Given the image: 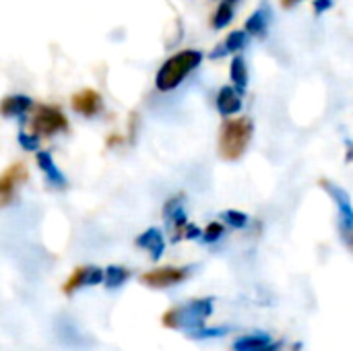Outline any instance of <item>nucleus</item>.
I'll use <instances>...</instances> for the list:
<instances>
[{
	"label": "nucleus",
	"instance_id": "1",
	"mask_svg": "<svg viewBox=\"0 0 353 351\" xmlns=\"http://www.w3.org/2000/svg\"><path fill=\"white\" fill-rule=\"evenodd\" d=\"M201 62H203V52H199V50H184V52H178L176 56L168 58L155 74L157 91H161V93L174 91L194 68H199Z\"/></svg>",
	"mask_w": 353,
	"mask_h": 351
},
{
	"label": "nucleus",
	"instance_id": "2",
	"mask_svg": "<svg viewBox=\"0 0 353 351\" xmlns=\"http://www.w3.org/2000/svg\"><path fill=\"white\" fill-rule=\"evenodd\" d=\"M215 300L213 298H201V300H190L184 306H176L170 312L163 314V327L168 329H182L188 333L203 329L205 321L213 314Z\"/></svg>",
	"mask_w": 353,
	"mask_h": 351
},
{
	"label": "nucleus",
	"instance_id": "3",
	"mask_svg": "<svg viewBox=\"0 0 353 351\" xmlns=\"http://www.w3.org/2000/svg\"><path fill=\"white\" fill-rule=\"evenodd\" d=\"M252 120L250 118H234L228 120L221 128L219 151L223 159H238L246 151L252 139Z\"/></svg>",
	"mask_w": 353,
	"mask_h": 351
},
{
	"label": "nucleus",
	"instance_id": "4",
	"mask_svg": "<svg viewBox=\"0 0 353 351\" xmlns=\"http://www.w3.org/2000/svg\"><path fill=\"white\" fill-rule=\"evenodd\" d=\"M321 186L327 190V194L331 197V201L335 203L337 207V213H339V234H341V240L343 244L353 252V205L352 197L347 190H343L341 186H337L335 182L331 180H321Z\"/></svg>",
	"mask_w": 353,
	"mask_h": 351
},
{
	"label": "nucleus",
	"instance_id": "5",
	"mask_svg": "<svg viewBox=\"0 0 353 351\" xmlns=\"http://www.w3.org/2000/svg\"><path fill=\"white\" fill-rule=\"evenodd\" d=\"M31 128L37 134H56L60 130L68 128V122L64 118V114L54 108V106H39L33 114L31 120Z\"/></svg>",
	"mask_w": 353,
	"mask_h": 351
},
{
	"label": "nucleus",
	"instance_id": "6",
	"mask_svg": "<svg viewBox=\"0 0 353 351\" xmlns=\"http://www.w3.org/2000/svg\"><path fill=\"white\" fill-rule=\"evenodd\" d=\"M190 275V267L178 269V267H161V269H153L145 275H141V283L153 290H165V288H174L178 283H182L186 277Z\"/></svg>",
	"mask_w": 353,
	"mask_h": 351
},
{
	"label": "nucleus",
	"instance_id": "7",
	"mask_svg": "<svg viewBox=\"0 0 353 351\" xmlns=\"http://www.w3.org/2000/svg\"><path fill=\"white\" fill-rule=\"evenodd\" d=\"M163 219L168 221V225L172 230H176L174 242H180L182 238V230L186 228V211H184V194H176L172 197L165 205H163Z\"/></svg>",
	"mask_w": 353,
	"mask_h": 351
},
{
	"label": "nucleus",
	"instance_id": "8",
	"mask_svg": "<svg viewBox=\"0 0 353 351\" xmlns=\"http://www.w3.org/2000/svg\"><path fill=\"white\" fill-rule=\"evenodd\" d=\"M273 23V8L269 4H261L246 21L244 29L254 37H265L269 31V25Z\"/></svg>",
	"mask_w": 353,
	"mask_h": 351
},
{
	"label": "nucleus",
	"instance_id": "9",
	"mask_svg": "<svg viewBox=\"0 0 353 351\" xmlns=\"http://www.w3.org/2000/svg\"><path fill=\"white\" fill-rule=\"evenodd\" d=\"M137 246L143 248V250H147L149 257H151L153 261H159V259L163 257V252H165V240H163L161 230H157V228L145 230V232L137 238Z\"/></svg>",
	"mask_w": 353,
	"mask_h": 351
},
{
	"label": "nucleus",
	"instance_id": "10",
	"mask_svg": "<svg viewBox=\"0 0 353 351\" xmlns=\"http://www.w3.org/2000/svg\"><path fill=\"white\" fill-rule=\"evenodd\" d=\"M242 93L236 89V87H221L219 93H217V99H215V106H217V112L225 118L230 116H236L240 110H242Z\"/></svg>",
	"mask_w": 353,
	"mask_h": 351
},
{
	"label": "nucleus",
	"instance_id": "11",
	"mask_svg": "<svg viewBox=\"0 0 353 351\" xmlns=\"http://www.w3.org/2000/svg\"><path fill=\"white\" fill-rule=\"evenodd\" d=\"M101 95L93 89H83L72 95V108L83 116H95L97 112H101Z\"/></svg>",
	"mask_w": 353,
	"mask_h": 351
},
{
	"label": "nucleus",
	"instance_id": "12",
	"mask_svg": "<svg viewBox=\"0 0 353 351\" xmlns=\"http://www.w3.org/2000/svg\"><path fill=\"white\" fill-rule=\"evenodd\" d=\"M37 166H39V170L46 174V180H48V184H52V186H56V188H66V178H64V174L58 170V166H56V161H54V157L48 153V151H37Z\"/></svg>",
	"mask_w": 353,
	"mask_h": 351
},
{
	"label": "nucleus",
	"instance_id": "13",
	"mask_svg": "<svg viewBox=\"0 0 353 351\" xmlns=\"http://www.w3.org/2000/svg\"><path fill=\"white\" fill-rule=\"evenodd\" d=\"M27 178L25 174V168L21 163L12 166L8 172L2 174V180H0V192H2V205H8L10 203V197L14 192V188Z\"/></svg>",
	"mask_w": 353,
	"mask_h": 351
},
{
	"label": "nucleus",
	"instance_id": "14",
	"mask_svg": "<svg viewBox=\"0 0 353 351\" xmlns=\"http://www.w3.org/2000/svg\"><path fill=\"white\" fill-rule=\"evenodd\" d=\"M273 343L271 335L269 333H250V335H244L240 339H236L232 343V350L234 351H265L269 345Z\"/></svg>",
	"mask_w": 353,
	"mask_h": 351
},
{
	"label": "nucleus",
	"instance_id": "15",
	"mask_svg": "<svg viewBox=\"0 0 353 351\" xmlns=\"http://www.w3.org/2000/svg\"><path fill=\"white\" fill-rule=\"evenodd\" d=\"M33 106V101H31V97H27V95H8L4 101H2V108H0V112H2V116H6V118H23L27 112H29V108Z\"/></svg>",
	"mask_w": 353,
	"mask_h": 351
},
{
	"label": "nucleus",
	"instance_id": "16",
	"mask_svg": "<svg viewBox=\"0 0 353 351\" xmlns=\"http://www.w3.org/2000/svg\"><path fill=\"white\" fill-rule=\"evenodd\" d=\"M240 2L242 0H221L219 6H217V10H215V14H213L211 27L213 29H225L232 23V19L236 14V8L240 6Z\"/></svg>",
	"mask_w": 353,
	"mask_h": 351
},
{
	"label": "nucleus",
	"instance_id": "17",
	"mask_svg": "<svg viewBox=\"0 0 353 351\" xmlns=\"http://www.w3.org/2000/svg\"><path fill=\"white\" fill-rule=\"evenodd\" d=\"M230 79H232V85L244 93L246 87H248V68H246V60L242 56H236L232 60V66H230Z\"/></svg>",
	"mask_w": 353,
	"mask_h": 351
},
{
	"label": "nucleus",
	"instance_id": "18",
	"mask_svg": "<svg viewBox=\"0 0 353 351\" xmlns=\"http://www.w3.org/2000/svg\"><path fill=\"white\" fill-rule=\"evenodd\" d=\"M130 279V271L128 269H124V267H120V265H110L108 269H105V288L108 290H118V288H122L126 281Z\"/></svg>",
	"mask_w": 353,
	"mask_h": 351
},
{
	"label": "nucleus",
	"instance_id": "19",
	"mask_svg": "<svg viewBox=\"0 0 353 351\" xmlns=\"http://www.w3.org/2000/svg\"><path fill=\"white\" fill-rule=\"evenodd\" d=\"M234 331L232 325H221V327H203V329H196L192 333H188L190 339L194 341H205V339H219V337H225Z\"/></svg>",
	"mask_w": 353,
	"mask_h": 351
},
{
	"label": "nucleus",
	"instance_id": "20",
	"mask_svg": "<svg viewBox=\"0 0 353 351\" xmlns=\"http://www.w3.org/2000/svg\"><path fill=\"white\" fill-rule=\"evenodd\" d=\"M248 35H250L248 31H232V33L225 37V41H223L228 54H230V52H240V50H244L246 43H248Z\"/></svg>",
	"mask_w": 353,
	"mask_h": 351
},
{
	"label": "nucleus",
	"instance_id": "21",
	"mask_svg": "<svg viewBox=\"0 0 353 351\" xmlns=\"http://www.w3.org/2000/svg\"><path fill=\"white\" fill-rule=\"evenodd\" d=\"M221 217H223V221H225L230 228H234V230H244V228L250 223V217H248L246 213H242V211H236V209L223 211Z\"/></svg>",
	"mask_w": 353,
	"mask_h": 351
},
{
	"label": "nucleus",
	"instance_id": "22",
	"mask_svg": "<svg viewBox=\"0 0 353 351\" xmlns=\"http://www.w3.org/2000/svg\"><path fill=\"white\" fill-rule=\"evenodd\" d=\"M81 288H85V267H79V269L70 275V279L62 285V292H64L66 296H70V294H74V292L81 290Z\"/></svg>",
	"mask_w": 353,
	"mask_h": 351
},
{
	"label": "nucleus",
	"instance_id": "23",
	"mask_svg": "<svg viewBox=\"0 0 353 351\" xmlns=\"http://www.w3.org/2000/svg\"><path fill=\"white\" fill-rule=\"evenodd\" d=\"M223 234H225V228H223L221 223L215 221V223H209V225H207V230L203 232V238H201V240H203L205 244H215V242H219V240L223 238Z\"/></svg>",
	"mask_w": 353,
	"mask_h": 351
},
{
	"label": "nucleus",
	"instance_id": "24",
	"mask_svg": "<svg viewBox=\"0 0 353 351\" xmlns=\"http://www.w3.org/2000/svg\"><path fill=\"white\" fill-rule=\"evenodd\" d=\"M17 141H19V145H21L25 151H37V149H39V134H37V132H33V134L19 132Z\"/></svg>",
	"mask_w": 353,
	"mask_h": 351
},
{
	"label": "nucleus",
	"instance_id": "25",
	"mask_svg": "<svg viewBox=\"0 0 353 351\" xmlns=\"http://www.w3.org/2000/svg\"><path fill=\"white\" fill-rule=\"evenodd\" d=\"M182 238L184 240H199V238H203V230L192 225V223H186V228L182 230Z\"/></svg>",
	"mask_w": 353,
	"mask_h": 351
},
{
	"label": "nucleus",
	"instance_id": "26",
	"mask_svg": "<svg viewBox=\"0 0 353 351\" xmlns=\"http://www.w3.org/2000/svg\"><path fill=\"white\" fill-rule=\"evenodd\" d=\"M331 8H333V0H314V12L316 14H323Z\"/></svg>",
	"mask_w": 353,
	"mask_h": 351
},
{
	"label": "nucleus",
	"instance_id": "27",
	"mask_svg": "<svg viewBox=\"0 0 353 351\" xmlns=\"http://www.w3.org/2000/svg\"><path fill=\"white\" fill-rule=\"evenodd\" d=\"M345 145H347L345 161H347V163H352V161H353V141H345Z\"/></svg>",
	"mask_w": 353,
	"mask_h": 351
},
{
	"label": "nucleus",
	"instance_id": "28",
	"mask_svg": "<svg viewBox=\"0 0 353 351\" xmlns=\"http://www.w3.org/2000/svg\"><path fill=\"white\" fill-rule=\"evenodd\" d=\"M281 350H283V341H273V343H271V345H269L265 351H281Z\"/></svg>",
	"mask_w": 353,
	"mask_h": 351
},
{
	"label": "nucleus",
	"instance_id": "29",
	"mask_svg": "<svg viewBox=\"0 0 353 351\" xmlns=\"http://www.w3.org/2000/svg\"><path fill=\"white\" fill-rule=\"evenodd\" d=\"M298 2H300V0H283V6L290 8V6H294V4H298Z\"/></svg>",
	"mask_w": 353,
	"mask_h": 351
}]
</instances>
